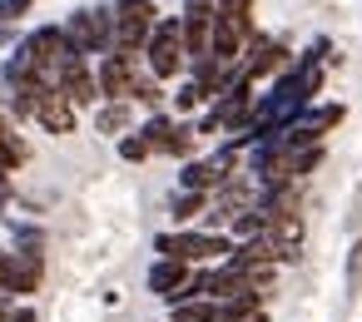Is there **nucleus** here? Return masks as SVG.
<instances>
[{
    "label": "nucleus",
    "instance_id": "9",
    "mask_svg": "<svg viewBox=\"0 0 362 322\" xmlns=\"http://www.w3.org/2000/svg\"><path fill=\"white\" fill-rule=\"evenodd\" d=\"M278 65H283V45L258 40L253 55H248V65H243V80H258V75H268V70H278Z\"/></svg>",
    "mask_w": 362,
    "mask_h": 322
},
{
    "label": "nucleus",
    "instance_id": "8",
    "mask_svg": "<svg viewBox=\"0 0 362 322\" xmlns=\"http://www.w3.org/2000/svg\"><path fill=\"white\" fill-rule=\"evenodd\" d=\"M25 154H30V149H25V139L11 129V119H6V114H0V174L21 169V164H25Z\"/></svg>",
    "mask_w": 362,
    "mask_h": 322
},
{
    "label": "nucleus",
    "instance_id": "15",
    "mask_svg": "<svg viewBox=\"0 0 362 322\" xmlns=\"http://www.w3.org/2000/svg\"><path fill=\"white\" fill-rule=\"evenodd\" d=\"M119 154H124V159H144V154H149V144H144V139H124V144H119Z\"/></svg>",
    "mask_w": 362,
    "mask_h": 322
},
{
    "label": "nucleus",
    "instance_id": "18",
    "mask_svg": "<svg viewBox=\"0 0 362 322\" xmlns=\"http://www.w3.org/2000/svg\"><path fill=\"white\" fill-rule=\"evenodd\" d=\"M0 20H6V6H0Z\"/></svg>",
    "mask_w": 362,
    "mask_h": 322
},
{
    "label": "nucleus",
    "instance_id": "14",
    "mask_svg": "<svg viewBox=\"0 0 362 322\" xmlns=\"http://www.w3.org/2000/svg\"><path fill=\"white\" fill-rule=\"evenodd\" d=\"M194 105H204V90L199 85H184L179 90V109H194Z\"/></svg>",
    "mask_w": 362,
    "mask_h": 322
},
{
    "label": "nucleus",
    "instance_id": "6",
    "mask_svg": "<svg viewBox=\"0 0 362 322\" xmlns=\"http://www.w3.org/2000/svg\"><path fill=\"white\" fill-rule=\"evenodd\" d=\"M149 287L159 292V297H169V302H179V292L189 287V263H174V258H164L154 273H149Z\"/></svg>",
    "mask_w": 362,
    "mask_h": 322
},
{
    "label": "nucleus",
    "instance_id": "2",
    "mask_svg": "<svg viewBox=\"0 0 362 322\" xmlns=\"http://www.w3.org/2000/svg\"><path fill=\"white\" fill-rule=\"evenodd\" d=\"M159 253L174 258V263H194V258H223V253H233V248H228V238H218V233H164V238H159Z\"/></svg>",
    "mask_w": 362,
    "mask_h": 322
},
{
    "label": "nucleus",
    "instance_id": "3",
    "mask_svg": "<svg viewBox=\"0 0 362 322\" xmlns=\"http://www.w3.org/2000/svg\"><path fill=\"white\" fill-rule=\"evenodd\" d=\"M179 65H184V35H179V20H164L149 35V70L159 80H169V75H179Z\"/></svg>",
    "mask_w": 362,
    "mask_h": 322
},
{
    "label": "nucleus",
    "instance_id": "1",
    "mask_svg": "<svg viewBox=\"0 0 362 322\" xmlns=\"http://www.w3.org/2000/svg\"><path fill=\"white\" fill-rule=\"evenodd\" d=\"M154 0H119V11H115V45L119 55H139L154 35Z\"/></svg>",
    "mask_w": 362,
    "mask_h": 322
},
{
    "label": "nucleus",
    "instance_id": "5",
    "mask_svg": "<svg viewBox=\"0 0 362 322\" xmlns=\"http://www.w3.org/2000/svg\"><path fill=\"white\" fill-rule=\"evenodd\" d=\"M134 55H105V65H100V95L105 100H115V105H124L129 95H134Z\"/></svg>",
    "mask_w": 362,
    "mask_h": 322
},
{
    "label": "nucleus",
    "instance_id": "13",
    "mask_svg": "<svg viewBox=\"0 0 362 322\" xmlns=\"http://www.w3.org/2000/svg\"><path fill=\"white\" fill-rule=\"evenodd\" d=\"M189 144H194V139H189V129H179V124H174V134L164 139V149H169V154H189Z\"/></svg>",
    "mask_w": 362,
    "mask_h": 322
},
{
    "label": "nucleus",
    "instance_id": "4",
    "mask_svg": "<svg viewBox=\"0 0 362 322\" xmlns=\"http://www.w3.org/2000/svg\"><path fill=\"white\" fill-rule=\"evenodd\" d=\"M184 55L194 60V65H204L209 60V30H214V0H184Z\"/></svg>",
    "mask_w": 362,
    "mask_h": 322
},
{
    "label": "nucleus",
    "instance_id": "17",
    "mask_svg": "<svg viewBox=\"0 0 362 322\" xmlns=\"http://www.w3.org/2000/svg\"><path fill=\"white\" fill-rule=\"evenodd\" d=\"M6 317H11V312H6V302H0V322H6Z\"/></svg>",
    "mask_w": 362,
    "mask_h": 322
},
{
    "label": "nucleus",
    "instance_id": "7",
    "mask_svg": "<svg viewBox=\"0 0 362 322\" xmlns=\"http://www.w3.org/2000/svg\"><path fill=\"white\" fill-rule=\"evenodd\" d=\"M233 159L223 154V159H204V164H189L184 169V193H204V189H214L218 179H223V169H228Z\"/></svg>",
    "mask_w": 362,
    "mask_h": 322
},
{
    "label": "nucleus",
    "instance_id": "11",
    "mask_svg": "<svg viewBox=\"0 0 362 322\" xmlns=\"http://www.w3.org/2000/svg\"><path fill=\"white\" fill-rule=\"evenodd\" d=\"M124 124H129V109H124V105H110V109L100 114V129H105V134H115V129H124Z\"/></svg>",
    "mask_w": 362,
    "mask_h": 322
},
{
    "label": "nucleus",
    "instance_id": "16",
    "mask_svg": "<svg viewBox=\"0 0 362 322\" xmlns=\"http://www.w3.org/2000/svg\"><path fill=\"white\" fill-rule=\"evenodd\" d=\"M0 6H6V20H11V16H25L30 11V0H0Z\"/></svg>",
    "mask_w": 362,
    "mask_h": 322
},
{
    "label": "nucleus",
    "instance_id": "12",
    "mask_svg": "<svg viewBox=\"0 0 362 322\" xmlns=\"http://www.w3.org/2000/svg\"><path fill=\"white\" fill-rule=\"evenodd\" d=\"M199 208H204V193H179L174 198V218H194Z\"/></svg>",
    "mask_w": 362,
    "mask_h": 322
},
{
    "label": "nucleus",
    "instance_id": "10",
    "mask_svg": "<svg viewBox=\"0 0 362 322\" xmlns=\"http://www.w3.org/2000/svg\"><path fill=\"white\" fill-rule=\"evenodd\" d=\"M174 322H223L214 302H174Z\"/></svg>",
    "mask_w": 362,
    "mask_h": 322
}]
</instances>
